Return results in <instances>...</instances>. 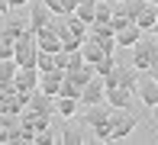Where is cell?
Wrapping results in <instances>:
<instances>
[{"label": "cell", "instance_id": "cell-19", "mask_svg": "<svg viewBox=\"0 0 158 145\" xmlns=\"http://www.w3.org/2000/svg\"><path fill=\"white\" fill-rule=\"evenodd\" d=\"M52 68H55V55H52V52H42V48H39V52H35V71L42 74V71H52Z\"/></svg>", "mask_w": 158, "mask_h": 145}, {"label": "cell", "instance_id": "cell-15", "mask_svg": "<svg viewBox=\"0 0 158 145\" xmlns=\"http://www.w3.org/2000/svg\"><path fill=\"white\" fill-rule=\"evenodd\" d=\"M135 90H139V97H142V103H145V110H152V106L158 103V87H155V81H145V84H139Z\"/></svg>", "mask_w": 158, "mask_h": 145}, {"label": "cell", "instance_id": "cell-10", "mask_svg": "<svg viewBox=\"0 0 158 145\" xmlns=\"http://www.w3.org/2000/svg\"><path fill=\"white\" fill-rule=\"evenodd\" d=\"M94 77V64H87V61H81L77 68H68L64 71V81H71V84H77V87H84Z\"/></svg>", "mask_w": 158, "mask_h": 145}, {"label": "cell", "instance_id": "cell-28", "mask_svg": "<svg viewBox=\"0 0 158 145\" xmlns=\"http://www.w3.org/2000/svg\"><path fill=\"white\" fill-rule=\"evenodd\" d=\"M0 13H10V0H0Z\"/></svg>", "mask_w": 158, "mask_h": 145}, {"label": "cell", "instance_id": "cell-6", "mask_svg": "<svg viewBox=\"0 0 158 145\" xmlns=\"http://www.w3.org/2000/svg\"><path fill=\"white\" fill-rule=\"evenodd\" d=\"M13 84H16V90H23V93L39 90V71H35V68H16Z\"/></svg>", "mask_w": 158, "mask_h": 145}, {"label": "cell", "instance_id": "cell-13", "mask_svg": "<svg viewBox=\"0 0 158 145\" xmlns=\"http://www.w3.org/2000/svg\"><path fill=\"white\" fill-rule=\"evenodd\" d=\"M155 13H158V10H155V3H142V10H139V16H135L132 23L139 26L142 32H152V26H155Z\"/></svg>", "mask_w": 158, "mask_h": 145}, {"label": "cell", "instance_id": "cell-31", "mask_svg": "<svg viewBox=\"0 0 158 145\" xmlns=\"http://www.w3.org/2000/svg\"><path fill=\"white\" fill-rule=\"evenodd\" d=\"M152 81H155V87H158V68H152Z\"/></svg>", "mask_w": 158, "mask_h": 145}, {"label": "cell", "instance_id": "cell-12", "mask_svg": "<svg viewBox=\"0 0 158 145\" xmlns=\"http://www.w3.org/2000/svg\"><path fill=\"white\" fill-rule=\"evenodd\" d=\"M77 103H81L77 97H55V113H58L61 119H74L77 116Z\"/></svg>", "mask_w": 158, "mask_h": 145}, {"label": "cell", "instance_id": "cell-3", "mask_svg": "<svg viewBox=\"0 0 158 145\" xmlns=\"http://www.w3.org/2000/svg\"><path fill=\"white\" fill-rule=\"evenodd\" d=\"M113 35H116V32L110 29V23H90L87 26V39L97 42L106 55H113V48H116V39H113Z\"/></svg>", "mask_w": 158, "mask_h": 145}, {"label": "cell", "instance_id": "cell-25", "mask_svg": "<svg viewBox=\"0 0 158 145\" xmlns=\"http://www.w3.org/2000/svg\"><path fill=\"white\" fill-rule=\"evenodd\" d=\"M0 58H13V42L10 39H0Z\"/></svg>", "mask_w": 158, "mask_h": 145}, {"label": "cell", "instance_id": "cell-14", "mask_svg": "<svg viewBox=\"0 0 158 145\" xmlns=\"http://www.w3.org/2000/svg\"><path fill=\"white\" fill-rule=\"evenodd\" d=\"M103 55H106V52L97 45V42H90V39H84V42H81V58H84L87 64H97Z\"/></svg>", "mask_w": 158, "mask_h": 145}, {"label": "cell", "instance_id": "cell-20", "mask_svg": "<svg viewBox=\"0 0 158 145\" xmlns=\"http://www.w3.org/2000/svg\"><path fill=\"white\" fill-rule=\"evenodd\" d=\"M64 23H68V29L77 35V39H87V23H81L74 13H68V16H64Z\"/></svg>", "mask_w": 158, "mask_h": 145}, {"label": "cell", "instance_id": "cell-11", "mask_svg": "<svg viewBox=\"0 0 158 145\" xmlns=\"http://www.w3.org/2000/svg\"><path fill=\"white\" fill-rule=\"evenodd\" d=\"M113 39H116V45H123V48H132V45H135V42H139V39H142V29H139V26H135V23H129L126 29H119V32H116V35H113Z\"/></svg>", "mask_w": 158, "mask_h": 145}, {"label": "cell", "instance_id": "cell-1", "mask_svg": "<svg viewBox=\"0 0 158 145\" xmlns=\"http://www.w3.org/2000/svg\"><path fill=\"white\" fill-rule=\"evenodd\" d=\"M129 64H132L135 71H152V68H158V42H152V39H139V42L132 45Z\"/></svg>", "mask_w": 158, "mask_h": 145}, {"label": "cell", "instance_id": "cell-24", "mask_svg": "<svg viewBox=\"0 0 158 145\" xmlns=\"http://www.w3.org/2000/svg\"><path fill=\"white\" fill-rule=\"evenodd\" d=\"M55 142H61V145H81L84 139H81V132H71V129H64V132H61Z\"/></svg>", "mask_w": 158, "mask_h": 145}, {"label": "cell", "instance_id": "cell-17", "mask_svg": "<svg viewBox=\"0 0 158 145\" xmlns=\"http://www.w3.org/2000/svg\"><path fill=\"white\" fill-rule=\"evenodd\" d=\"M23 32H26V23H23V19H10V23L0 29V39H10V42H16Z\"/></svg>", "mask_w": 158, "mask_h": 145}, {"label": "cell", "instance_id": "cell-32", "mask_svg": "<svg viewBox=\"0 0 158 145\" xmlns=\"http://www.w3.org/2000/svg\"><path fill=\"white\" fill-rule=\"evenodd\" d=\"M145 3H155V6H158V0H145Z\"/></svg>", "mask_w": 158, "mask_h": 145}, {"label": "cell", "instance_id": "cell-16", "mask_svg": "<svg viewBox=\"0 0 158 145\" xmlns=\"http://www.w3.org/2000/svg\"><path fill=\"white\" fill-rule=\"evenodd\" d=\"M94 6H97V0H77V6H74V16L81 19V23H94Z\"/></svg>", "mask_w": 158, "mask_h": 145}, {"label": "cell", "instance_id": "cell-33", "mask_svg": "<svg viewBox=\"0 0 158 145\" xmlns=\"http://www.w3.org/2000/svg\"><path fill=\"white\" fill-rule=\"evenodd\" d=\"M116 3H119V0H116Z\"/></svg>", "mask_w": 158, "mask_h": 145}, {"label": "cell", "instance_id": "cell-8", "mask_svg": "<svg viewBox=\"0 0 158 145\" xmlns=\"http://www.w3.org/2000/svg\"><path fill=\"white\" fill-rule=\"evenodd\" d=\"M61 81H64V71H61V68L42 71V74H39V90L48 93V97H55V93H58V87H61Z\"/></svg>", "mask_w": 158, "mask_h": 145}, {"label": "cell", "instance_id": "cell-22", "mask_svg": "<svg viewBox=\"0 0 158 145\" xmlns=\"http://www.w3.org/2000/svg\"><path fill=\"white\" fill-rule=\"evenodd\" d=\"M94 135H97V142H113V132H110V122H94Z\"/></svg>", "mask_w": 158, "mask_h": 145}, {"label": "cell", "instance_id": "cell-26", "mask_svg": "<svg viewBox=\"0 0 158 145\" xmlns=\"http://www.w3.org/2000/svg\"><path fill=\"white\" fill-rule=\"evenodd\" d=\"M42 3L48 6V13H52V16H61V0H42Z\"/></svg>", "mask_w": 158, "mask_h": 145}, {"label": "cell", "instance_id": "cell-7", "mask_svg": "<svg viewBox=\"0 0 158 145\" xmlns=\"http://www.w3.org/2000/svg\"><path fill=\"white\" fill-rule=\"evenodd\" d=\"M103 100L113 110H132V90H126V87H106Z\"/></svg>", "mask_w": 158, "mask_h": 145}, {"label": "cell", "instance_id": "cell-30", "mask_svg": "<svg viewBox=\"0 0 158 145\" xmlns=\"http://www.w3.org/2000/svg\"><path fill=\"white\" fill-rule=\"evenodd\" d=\"M155 10H158V6H155ZM152 32L158 35V13H155V26H152Z\"/></svg>", "mask_w": 158, "mask_h": 145}, {"label": "cell", "instance_id": "cell-4", "mask_svg": "<svg viewBox=\"0 0 158 145\" xmlns=\"http://www.w3.org/2000/svg\"><path fill=\"white\" fill-rule=\"evenodd\" d=\"M35 45H39L42 52H52V55H55V52H61V39H58V32H55V19L35 32Z\"/></svg>", "mask_w": 158, "mask_h": 145}, {"label": "cell", "instance_id": "cell-29", "mask_svg": "<svg viewBox=\"0 0 158 145\" xmlns=\"http://www.w3.org/2000/svg\"><path fill=\"white\" fill-rule=\"evenodd\" d=\"M152 119H155V126H158V103L152 106Z\"/></svg>", "mask_w": 158, "mask_h": 145}, {"label": "cell", "instance_id": "cell-2", "mask_svg": "<svg viewBox=\"0 0 158 145\" xmlns=\"http://www.w3.org/2000/svg\"><path fill=\"white\" fill-rule=\"evenodd\" d=\"M106 122H110L113 142L126 139V135L132 132L135 126H139V119H135V113H132V110H113V106H110V113H106Z\"/></svg>", "mask_w": 158, "mask_h": 145}, {"label": "cell", "instance_id": "cell-27", "mask_svg": "<svg viewBox=\"0 0 158 145\" xmlns=\"http://www.w3.org/2000/svg\"><path fill=\"white\" fill-rule=\"evenodd\" d=\"M77 0H61V16H68V13H74Z\"/></svg>", "mask_w": 158, "mask_h": 145}, {"label": "cell", "instance_id": "cell-5", "mask_svg": "<svg viewBox=\"0 0 158 145\" xmlns=\"http://www.w3.org/2000/svg\"><path fill=\"white\" fill-rule=\"evenodd\" d=\"M103 97H106V87H103V81H100L97 74L81 87V103H84V106H90V103H103Z\"/></svg>", "mask_w": 158, "mask_h": 145}, {"label": "cell", "instance_id": "cell-18", "mask_svg": "<svg viewBox=\"0 0 158 145\" xmlns=\"http://www.w3.org/2000/svg\"><path fill=\"white\" fill-rule=\"evenodd\" d=\"M106 113H110L106 100H103V103H90V106H87V113H84V119L94 126V122H103V119H106Z\"/></svg>", "mask_w": 158, "mask_h": 145}, {"label": "cell", "instance_id": "cell-9", "mask_svg": "<svg viewBox=\"0 0 158 145\" xmlns=\"http://www.w3.org/2000/svg\"><path fill=\"white\" fill-rule=\"evenodd\" d=\"M48 23H52L48 6H45V3H32V6H29V23H26V29H29V32H39V29L48 26Z\"/></svg>", "mask_w": 158, "mask_h": 145}, {"label": "cell", "instance_id": "cell-23", "mask_svg": "<svg viewBox=\"0 0 158 145\" xmlns=\"http://www.w3.org/2000/svg\"><path fill=\"white\" fill-rule=\"evenodd\" d=\"M55 97H77V100H81V87L71 84V81H61V87H58V93H55Z\"/></svg>", "mask_w": 158, "mask_h": 145}, {"label": "cell", "instance_id": "cell-21", "mask_svg": "<svg viewBox=\"0 0 158 145\" xmlns=\"http://www.w3.org/2000/svg\"><path fill=\"white\" fill-rule=\"evenodd\" d=\"M113 68H116V58H113V55H103V58L94 64V74H97V77H103V74H110Z\"/></svg>", "mask_w": 158, "mask_h": 145}]
</instances>
